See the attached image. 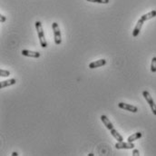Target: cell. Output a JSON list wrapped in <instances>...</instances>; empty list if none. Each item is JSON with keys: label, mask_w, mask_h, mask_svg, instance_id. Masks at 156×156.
Instances as JSON below:
<instances>
[{"label": "cell", "mask_w": 156, "mask_h": 156, "mask_svg": "<svg viewBox=\"0 0 156 156\" xmlns=\"http://www.w3.org/2000/svg\"><path fill=\"white\" fill-rule=\"evenodd\" d=\"M16 80L15 78L9 79V80H5V81H2L1 82L0 87L1 88H5V87H7V86H11V85L16 84Z\"/></svg>", "instance_id": "obj_10"}, {"label": "cell", "mask_w": 156, "mask_h": 156, "mask_svg": "<svg viewBox=\"0 0 156 156\" xmlns=\"http://www.w3.org/2000/svg\"><path fill=\"white\" fill-rule=\"evenodd\" d=\"M22 55L27 56V57H32V58H38L40 57V53L39 52H36V51H30V50H22L21 52Z\"/></svg>", "instance_id": "obj_9"}, {"label": "cell", "mask_w": 156, "mask_h": 156, "mask_svg": "<svg viewBox=\"0 0 156 156\" xmlns=\"http://www.w3.org/2000/svg\"><path fill=\"white\" fill-rule=\"evenodd\" d=\"M106 65V60L105 59H99L96 61H94L92 63L89 64V68L90 69H94V68H98V67H102Z\"/></svg>", "instance_id": "obj_8"}, {"label": "cell", "mask_w": 156, "mask_h": 156, "mask_svg": "<svg viewBox=\"0 0 156 156\" xmlns=\"http://www.w3.org/2000/svg\"><path fill=\"white\" fill-rule=\"evenodd\" d=\"M36 25V28H37V35H38L39 41H40V44L43 48H45L47 46V43H46V40L44 37V30H43V26L41 24L40 21H37L35 23Z\"/></svg>", "instance_id": "obj_2"}, {"label": "cell", "mask_w": 156, "mask_h": 156, "mask_svg": "<svg viewBox=\"0 0 156 156\" xmlns=\"http://www.w3.org/2000/svg\"><path fill=\"white\" fill-rule=\"evenodd\" d=\"M0 76H1L2 77L9 76H10V72L7 71V70H1V71H0Z\"/></svg>", "instance_id": "obj_15"}, {"label": "cell", "mask_w": 156, "mask_h": 156, "mask_svg": "<svg viewBox=\"0 0 156 156\" xmlns=\"http://www.w3.org/2000/svg\"><path fill=\"white\" fill-rule=\"evenodd\" d=\"M133 156L140 155V153H139V151H138L137 149H133Z\"/></svg>", "instance_id": "obj_16"}, {"label": "cell", "mask_w": 156, "mask_h": 156, "mask_svg": "<svg viewBox=\"0 0 156 156\" xmlns=\"http://www.w3.org/2000/svg\"><path fill=\"white\" fill-rule=\"evenodd\" d=\"M144 22H145V21H144L142 17L138 20V22H137V24H136L135 27L133 28V37H137L139 36V34H140V32H141V29H142V27H143Z\"/></svg>", "instance_id": "obj_6"}, {"label": "cell", "mask_w": 156, "mask_h": 156, "mask_svg": "<svg viewBox=\"0 0 156 156\" xmlns=\"http://www.w3.org/2000/svg\"><path fill=\"white\" fill-rule=\"evenodd\" d=\"M143 95H144V97L145 98L146 102L149 104V105H150V107H151V110H152L153 114H154V115H156V105L155 103H154V99H153V97L151 96V94H149L148 91H144V92H143Z\"/></svg>", "instance_id": "obj_4"}, {"label": "cell", "mask_w": 156, "mask_h": 156, "mask_svg": "<svg viewBox=\"0 0 156 156\" xmlns=\"http://www.w3.org/2000/svg\"><path fill=\"white\" fill-rule=\"evenodd\" d=\"M91 3H97V4H108L110 0H86Z\"/></svg>", "instance_id": "obj_14"}, {"label": "cell", "mask_w": 156, "mask_h": 156, "mask_svg": "<svg viewBox=\"0 0 156 156\" xmlns=\"http://www.w3.org/2000/svg\"><path fill=\"white\" fill-rule=\"evenodd\" d=\"M115 146L117 149H133L135 147L133 143L128 142V141H127V143H124L123 141L122 142H118V143L115 144Z\"/></svg>", "instance_id": "obj_7"}, {"label": "cell", "mask_w": 156, "mask_h": 156, "mask_svg": "<svg viewBox=\"0 0 156 156\" xmlns=\"http://www.w3.org/2000/svg\"><path fill=\"white\" fill-rule=\"evenodd\" d=\"M101 121L103 122V123L105 125V127L108 129V130H110V132H111V134L113 135V137L117 140V142H122L123 141V138H122V136L117 132L116 130L115 129V127H114V125H113V123L110 122V120L107 118L106 115H101Z\"/></svg>", "instance_id": "obj_1"}, {"label": "cell", "mask_w": 156, "mask_h": 156, "mask_svg": "<svg viewBox=\"0 0 156 156\" xmlns=\"http://www.w3.org/2000/svg\"><path fill=\"white\" fill-rule=\"evenodd\" d=\"M142 136H143V133L141 132H137V133H134L133 134H132L131 136H129L128 139H127V141L133 143V142H134L136 140H139Z\"/></svg>", "instance_id": "obj_11"}, {"label": "cell", "mask_w": 156, "mask_h": 156, "mask_svg": "<svg viewBox=\"0 0 156 156\" xmlns=\"http://www.w3.org/2000/svg\"><path fill=\"white\" fill-rule=\"evenodd\" d=\"M5 20H6V17H5V16L1 15V16H0V21H1V23H5Z\"/></svg>", "instance_id": "obj_17"}, {"label": "cell", "mask_w": 156, "mask_h": 156, "mask_svg": "<svg viewBox=\"0 0 156 156\" xmlns=\"http://www.w3.org/2000/svg\"><path fill=\"white\" fill-rule=\"evenodd\" d=\"M151 71H152V73H156V56L153 57V59H152Z\"/></svg>", "instance_id": "obj_13"}, {"label": "cell", "mask_w": 156, "mask_h": 156, "mask_svg": "<svg viewBox=\"0 0 156 156\" xmlns=\"http://www.w3.org/2000/svg\"><path fill=\"white\" fill-rule=\"evenodd\" d=\"M118 107L124 110V111H129L132 113H137L138 112V108L133 105H129V104H125V103H119L118 104Z\"/></svg>", "instance_id": "obj_5"}, {"label": "cell", "mask_w": 156, "mask_h": 156, "mask_svg": "<svg viewBox=\"0 0 156 156\" xmlns=\"http://www.w3.org/2000/svg\"><path fill=\"white\" fill-rule=\"evenodd\" d=\"M52 28L54 31V37H55V44L59 45L62 43V38H61V31L59 28V25L56 22H54L52 24Z\"/></svg>", "instance_id": "obj_3"}, {"label": "cell", "mask_w": 156, "mask_h": 156, "mask_svg": "<svg viewBox=\"0 0 156 156\" xmlns=\"http://www.w3.org/2000/svg\"><path fill=\"white\" fill-rule=\"evenodd\" d=\"M155 16L156 10H153V11H151V12H149V13H147V14L143 15L141 17H142L144 21H147V20H150V19H152V18H154V17H155Z\"/></svg>", "instance_id": "obj_12"}, {"label": "cell", "mask_w": 156, "mask_h": 156, "mask_svg": "<svg viewBox=\"0 0 156 156\" xmlns=\"http://www.w3.org/2000/svg\"><path fill=\"white\" fill-rule=\"evenodd\" d=\"M12 155L16 156V155H18V154H17V153H16V152H13V153H12Z\"/></svg>", "instance_id": "obj_18"}]
</instances>
